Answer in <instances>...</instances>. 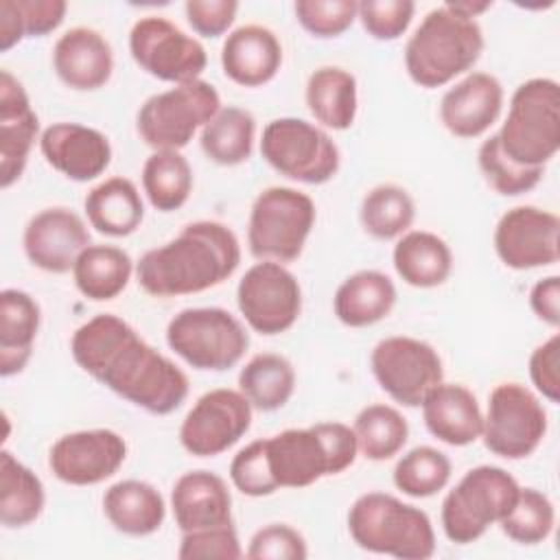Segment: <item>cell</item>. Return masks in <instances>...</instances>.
<instances>
[{
	"label": "cell",
	"mask_w": 560,
	"mask_h": 560,
	"mask_svg": "<svg viewBox=\"0 0 560 560\" xmlns=\"http://www.w3.org/2000/svg\"><path fill=\"white\" fill-rule=\"evenodd\" d=\"M282 66V44L278 35L262 24L234 28L221 46L223 74L243 88L269 83Z\"/></svg>",
	"instance_id": "25"
},
{
	"label": "cell",
	"mask_w": 560,
	"mask_h": 560,
	"mask_svg": "<svg viewBox=\"0 0 560 560\" xmlns=\"http://www.w3.org/2000/svg\"><path fill=\"white\" fill-rule=\"evenodd\" d=\"M70 352L85 374L153 416L173 413L188 396L186 372L114 313H98L81 324Z\"/></svg>",
	"instance_id": "1"
},
{
	"label": "cell",
	"mask_w": 560,
	"mask_h": 560,
	"mask_svg": "<svg viewBox=\"0 0 560 560\" xmlns=\"http://www.w3.org/2000/svg\"><path fill=\"white\" fill-rule=\"evenodd\" d=\"M503 153L521 166H538L556 158L560 149V85L549 77L523 81L497 131Z\"/></svg>",
	"instance_id": "6"
},
{
	"label": "cell",
	"mask_w": 560,
	"mask_h": 560,
	"mask_svg": "<svg viewBox=\"0 0 560 560\" xmlns=\"http://www.w3.org/2000/svg\"><path fill=\"white\" fill-rule=\"evenodd\" d=\"M529 378L536 392L549 402H560V335L534 348L529 354Z\"/></svg>",
	"instance_id": "48"
},
{
	"label": "cell",
	"mask_w": 560,
	"mask_h": 560,
	"mask_svg": "<svg viewBox=\"0 0 560 560\" xmlns=\"http://www.w3.org/2000/svg\"><path fill=\"white\" fill-rule=\"evenodd\" d=\"M260 153L280 175L315 186L330 182L341 164L335 140L319 125L293 116L276 118L265 125Z\"/></svg>",
	"instance_id": "11"
},
{
	"label": "cell",
	"mask_w": 560,
	"mask_h": 560,
	"mask_svg": "<svg viewBox=\"0 0 560 560\" xmlns=\"http://www.w3.org/2000/svg\"><path fill=\"white\" fill-rule=\"evenodd\" d=\"M190 28L201 37H221L236 18V0H188L184 4Z\"/></svg>",
	"instance_id": "50"
},
{
	"label": "cell",
	"mask_w": 560,
	"mask_h": 560,
	"mask_svg": "<svg viewBox=\"0 0 560 560\" xmlns=\"http://www.w3.org/2000/svg\"><path fill=\"white\" fill-rule=\"evenodd\" d=\"M354 0H298L293 4L295 20L313 37L330 39L343 35L357 20Z\"/></svg>",
	"instance_id": "44"
},
{
	"label": "cell",
	"mask_w": 560,
	"mask_h": 560,
	"mask_svg": "<svg viewBox=\"0 0 560 560\" xmlns=\"http://www.w3.org/2000/svg\"><path fill=\"white\" fill-rule=\"evenodd\" d=\"M103 514L116 532L142 538L162 527L166 518V503L160 490L149 481L122 479L105 490Z\"/></svg>",
	"instance_id": "27"
},
{
	"label": "cell",
	"mask_w": 560,
	"mask_h": 560,
	"mask_svg": "<svg viewBox=\"0 0 560 560\" xmlns=\"http://www.w3.org/2000/svg\"><path fill=\"white\" fill-rule=\"evenodd\" d=\"M129 52L140 70L173 85L201 79L208 66L203 44L160 15H144L133 22Z\"/></svg>",
	"instance_id": "14"
},
{
	"label": "cell",
	"mask_w": 560,
	"mask_h": 560,
	"mask_svg": "<svg viewBox=\"0 0 560 560\" xmlns=\"http://www.w3.org/2000/svg\"><path fill=\"white\" fill-rule=\"evenodd\" d=\"M518 481L501 466L470 468L442 501L444 536L455 545L479 540L488 527L499 525L518 499Z\"/></svg>",
	"instance_id": "7"
},
{
	"label": "cell",
	"mask_w": 560,
	"mask_h": 560,
	"mask_svg": "<svg viewBox=\"0 0 560 560\" xmlns=\"http://www.w3.org/2000/svg\"><path fill=\"white\" fill-rule=\"evenodd\" d=\"M90 245L85 221L70 208L52 206L33 214L22 234L28 262L46 273L72 271L79 254Z\"/></svg>",
	"instance_id": "19"
},
{
	"label": "cell",
	"mask_w": 560,
	"mask_h": 560,
	"mask_svg": "<svg viewBox=\"0 0 560 560\" xmlns=\"http://www.w3.org/2000/svg\"><path fill=\"white\" fill-rule=\"evenodd\" d=\"M63 0H0V50L9 52L24 37H44L66 18Z\"/></svg>",
	"instance_id": "40"
},
{
	"label": "cell",
	"mask_w": 560,
	"mask_h": 560,
	"mask_svg": "<svg viewBox=\"0 0 560 560\" xmlns=\"http://www.w3.org/2000/svg\"><path fill=\"white\" fill-rule=\"evenodd\" d=\"M427 431L448 446H468L481 438L483 411L462 383H438L420 402Z\"/></svg>",
	"instance_id": "26"
},
{
	"label": "cell",
	"mask_w": 560,
	"mask_h": 560,
	"mask_svg": "<svg viewBox=\"0 0 560 560\" xmlns=\"http://www.w3.org/2000/svg\"><path fill=\"white\" fill-rule=\"evenodd\" d=\"M394 280L378 269H361L348 276L335 291V317L348 328H365L385 319L396 304Z\"/></svg>",
	"instance_id": "28"
},
{
	"label": "cell",
	"mask_w": 560,
	"mask_h": 560,
	"mask_svg": "<svg viewBox=\"0 0 560 560\" xmlns=\"http://www.w3.org/2000/svg\"><path fill=\"white\" fill-rule=\"evenodd\" d=\"M133 273L136 265L131 256L116 245H88L72 267L74 287L92 302L118 298Z\"/></svg>",
	"instance_id": "33"
},
{
	"label": "cell",
	"mask_w": 560,
	"mask_h": 560,
	"mask_svg": "<svg viewBox=\"0 0 560 560\" xmlns=\"http://www.w3.org/2000/svg\"><path fill=\"white\" fill-rule=\"evenodd\" d=\"M171 510L182 534L234 525L232 494L225 479L201 468L184 472L173 483Z\"/></svg>",
	"instance_id": "24"
},
{
	"label": "cell",
	"mask_w": 560,
	"mask_h": 560,
	"mask_svg": "<svg viewBox=\"0 0 560 560\" xmlns=\"http://www.w3.org/2000/svg\"><path fill=\"white\" fill-rule=\"evenodd\" d=\"M236 304L252 330L271 337L287 332L298 322L302 289L282 262L260 260L238 280Z\"/></svg>",
	"instance_id": "15"
},
{
	"label": "cell",
	"mask_w": 560,
	"mask_h": 560,
	"mask_svg": "<svg viewBox=\"0 0 560 560\" xmlns=\"http://www.w3.org/2000/svg\"><path fill=\"white\" fill-rule=\"evenodd\" d=\"M166 343L195 370L225 372L245 357L249 332L225 308L195 306L179 311L168 322Z\"/></svg>",
	"instance_id": "10"
},
{
	"label": "cell",
	"mask_w": 560,
	"mask_h": 560,
	"mask_svg": "<svg viewBox=\"0 0 560 560\" xmlns=\"http://www.w3.org/2000/svg\"><path fill=\"white\" fill-rule=\"evenodd\" d=\"M547 433V411L540 398L521 383H501L488 396L481 440L503 459H525Z\"/></svg>",
	"instance_id": "12"
},
{
	"label": "cell",
	"mask_w": 560,
	"mask_h": 560,
	"mask_svg": "<svg viewBox=\"0 0 560 560\" xmlns=\"http://www.w3.org/2000/svg\"><path fill=\"white\" fill-rule=\"evenodd\" d=\"M416 4L411 0H363L357 4V18L363 31L378 42L398 39L411 24Z\"/></svg>",
	"instance_id": "45"
},
{
	"label": "cell",
	"mask_w": 560,
	"mask_h": 560,
	"mask_svg": "<svg viewBox=\"0 0 560 560\" xmlns=\"http://www.w3.org/2000/svg\"><path fill=\"white\" fill-rule=\"evenodd\" d=\"M252 402L241 389L217 387L201 394L179 424V444L192 457H217L252 427Z\"/></svg>",
	"instance_id": "16"
},
{
	"label": "cell",
	"mask_w": 560,
	"mask_h": 560,
	"mask_svg": "<svg viewBox=\"0 0 560 560\" xmlns=\"http://www.w3.org/2000/svg\"><path fill=\"white\" fill-rule=\"evenodd\" d=\"M142 190L155 210H179L192 192L188 160L179 151H153L142 164Z\"/></svg>",
	"instance_id": "37"
},
{
	"label": "cell",
	"mask_w": 560,
	"mask_h": 560,
	"mask_svg": "<svg viewBox=\"0 0 560 560\" xmlns=\"http://www.w3.org/2000/svg\"><path fill=\"white\" fill-rule=\"evenodd\" d=\"M499 260L516 271L556 265L560 258V219L538 206H514L501 214L492 234Z\"/></svg>",
	"instance_id": "17"
},
{
	"label": "cell",
	"mask_w": 560,
	"mask_h": 560,
	"mask_svg": "<svg viewBox=\"0 0 560 560\" xmlns=\"http://www.w3.org/2000/svg\"><path fill=\"white\" fill-rule=\"evenodd\" d=\"M451 472L453 466L446 453L433 446H416L396 462L392 481L402 494L411 499H427L446 488Z\"/></svg>",
	"instance_id": "41"
},
{
	"label": "cell",
	"mask_w": 560,
	"mask_h": 560,
	"mask_svg": "<svg viewBox=\"0 0 560 560\" xmlns=\"http://www.w3.org/2000/svg\"><path fill=\"white\" fill-rule=\"evenodd\" d=\"M256 118L249 109L225 105L201 129L199 144L206 158L219 166H238L252 158Z\"/></svg>",
	"instance_id": "35"
},
{
	"label": "cell",
	"mask_w": 560,
	"mask_h": 560,
	"mask_svg": "<svg viewBox=\"0 0 560 560\" xmlns=\"http://www.w3.org/2000/svg\"><path fill=\"white\" fill-rule=\"evenodd\" d=\"M483 44L479 22L444 2L431 9L407 39L405 70L424 90L442 88L479 61Z\"/></svg>",
	"instance_id": "4"
},
{
	"label": "cell",
	"mask_w": 560,
	"mask_h": 560,
	"mask_svg": "<svg viewBox=\"0 0 560 560\" xmlns=\"http://www.w3.org/2000/svg\"><path fill=\"white\" fill-rule=\"evenodd\" d=\"M503 85L490 72H468L440 101V122L455 138H479L501 116Z\"/></svg>",
	"instance_id": "21"
},
{
	"label": "cell",
	"mask_w": 560,
	"mask_h": 560,
	"mask_svg": "<svg viewBox=\"0 0 560 560\" xmlns=\"http://www.w3.org/2000/svg\"><path fill=\"white\" fill-rule=\"evenodd\" d=\"M230 479L238 492L245 497H269L273 488L267 479L258 440L243 446L230 462Z\"/></svg>",
	"instance_id": "49"
},
{
	"label": "cell",
	"mask_w": 560,
	"mask_h": 560,
	"mask_svg": "<svg viewBox=\"0 0 560 560\" xmlns=\"http://www.w3.org/2000/svg\"><path fill=\"white\" fill-rule=\"evenodd\" d=\"M529 306L534 315L549 324L551 328L560 326V278L547 276L538 280L529 291Z\"/></svg>",
	"instance_id": "51"
},
{
	"label": "cell",
	"mask_w": 560,
	"mask_h": 560,
	"mask_svg": "<svg viewBox=\"0 0 560 560\" xmlns=\"http://www.w3.org/2000/svg\"><path fill=\"white\" fill-rule=\"evenodd\" d=\"M243 556H245V551L241 547L234 525L186 532V534H182V542L177 549L179 560H199V558L238 560Z\"/></svg>",
	"instance_id": "47"
},
{
	"label": "cell",
	"mask_w": 560,
	"mask_h": 560,
	"mask_svg": "<svg viewBox=\"0 0 560 560\" xmlns=\"http://www.w3.org/2000/svg\"><path fill=\"white\" fill-rule=\"evenodd\" d=\"M127 442L112 429H81L61 435L48 453V468L68 486H96L118 472Z\"/></svg>",
	"instance_id": "18"
},
{
	"label": "cell",
	"mask_w": 560,
	"mask_h": 560,
	"mask_svg": "<svg viewBox=\"0 0 560 560\" xmlns=\"http://www.w3.org/2000/svg\"><path fill=\"white\" fill-rule=\"evenodd\" d=\"M238 389L258 411L282 409L295 392V370L282 354L258 352L241 368Z\"/></svg>",
	"instance_id": "36"
},
{
	"label": "cell",
	"mask_w": 560,
	"mask_h": 560,
	"mask_svg": "<svg viewBox=\"0 0 560 560\" xmlns=\"http://www.w3.org/2000/svg\"><path fill=\"white\" fill-rule=\"evenodd\" d=\"M90 225L112 238L133 234L144 219V203L129 177H107L96 184L83 201Z\"/></svg>",
	"instance_id": "31"
},
{
	"label": "cell",
	"mask_w": 560,
	"mask_h": 560,
	"mask_svg": "<svg viewBox=\"0 0 560 560\" xmlns=\"http://www.w3.org/2000/svg\"><path fill=\"white\" fill-rule=\"evenodd\" d=\"M46 505L42 479L11 451L0 453V523L20 529L35 523Z\"/></svg>",
	"instance_id": "34"
},
{
	"label": "cell",
	"mask_w": 560,
	"mask_h": 560,
	"mask_svg": "<svg viewBox=\"0 0 560 560\" xmlns=\"http://www.w3.org/2000/svg\"><path fill=\"white\" fill-rule=\"evenodd\" d=\"M348 532L357 547L398 560H427L435 553L429 514L387 492H365L348 510Z\"/></svg>",
	"instance_id": "5"
},
{
	"label": "cell",
	"mask_w": 560,
	"mask_h": 560,
	"mask_svg": "<svg viewBox=\"0 0 560 560\" xmlns=\"http://www.w3.org/2000/svg\"><path fill=\"white\" fill-rule=\"evenodd\" d=\"M315 201L291 186L258 192L247 221V247L258 260L291 262L300 258L315 225Z\"/></svg>",
	"instance_id": "8"
},
{
	"label": "cell",
	"mask_w": 560,
	"mask_h": 560,
	"mask_svg": "<svg viewBox=\"0 0 560 560\" xmlns=\"http://www.w3.org/2000/svg\"><path fill=\"white\" fill-rule=\"evenodd\" d=\"M556 525L551 499L536 488H521L514 508L501 518V532L518 545H538L547 540Z\"/></svg>",
	"instance_id": "42"
},
{
	"label": "cell",
	"mask_w": 560,
	"mask_h": 560,
	"mask_svg": "<svg viewBox=\"0 0 560 560\" xmlns=\"http://www.w3.org/2000/svg\"><path fill=\"white\" fill-rule=\"evenodd\" d=\"M219 109L221 96L217 88L195 79L149 96L136 114V129L153 151H179Z\"/></svg>",
	"instance_id": "9"
},
{
	"label": "cell",
	"mask_w": 560,
	"mask_h": 560,
	"mask_svg": "<svg viewBox=\"0 0 560 560\" xmlns=\"http://www.w3.org/2000/svg\"><path fill=\"white\" fill-rule=\"evenodd\" d=\"M370 368L381 389L402 407H420L429 389L444 381L438 350L407 335L381 339L372 348Z\"/></svg>",
	"instance_id": "13"
},
{
	"label": "cell",
	"mask_w": 560,
	"mask_h": 560,
	"mask_svg": "<svg viewBox=\"0 0 560 560\" xmlns=\"http://www.w3.org/2000/svg\"><path fill=\"white\" fill-rule=\"evenodd\" d=\"M52 70L70 90H98L114 72L112 46L94 28H68L52 46Z\"/></svg>",
	"instance_id": "23"
},
{
	"label": "cell",
	"mask_w": 560,
	"mask_h": 560,
	"mask_svg": "<svg viewBox=\"0 0 560 560\" xmlns=\"http://www.w3.org/2000/svg\"><path fill=\"white\" fill-rule=\"evenodd\" d=\"M453 11H457V13H462V15H466V18H477V15H481L483 11H488L490 7H492V2H470V0H457V2H446Z\"/></svg>",
	"instance_id": "52"
},
{
	"label": "cell",
	"mask_w": 560,
	"mask_h": 560,
	"mask_svg": "<svg viewBox=\"0 0 560 560\" xmlns=\"http://www.w3.org/2000/svg\"><path fill=\"white\" fill-rule=\"evenodd\" d=\"M392 262L405 284L433 289L448 280L453 271V252L442 236L429 230H409L398 236Z\"/></svg>",
	"instance_id": "30"
},
{
	"label": "cell",
	"mask_w": 560,
	"mask_h": 560,
	"mask_svg": "<svg viewBox=\"0 0 560 560\" xmlns=\"http://www.w3.org/2000/svg\"><path fill=\"white\" fill-rule=\"evenodd\" d=\"M352 431L359 453L370 462L392 459L409 440L407 418L385 402L363 407L354 418Z\"/></svg>",
	"instance_id": "38"
},
{
	"label": "cell",
	"mask_w": 560,
	"mask_h": 560,
	"mask_svg": "<svg viewBox=\"0 0 560 560\" xmlns=\"http://www.w3.org/2000/svg\"><path fill=\"white\" fill-rule=\"evenodd\" d=\"M241 265V243L219 221H192L136 262L140 289L153 298L192 295L225 282Z\"/></svg>",
	"instance_id": "2"
},
{
	"label": "cell",
	"mask_w": 560,
	"mask_h": 560,
	"mask_svg": "<svg viewBox=\"0 0 560 560\" xmlns=\"http://www.w3.org/2000/svg\"><path fill=\"white\" fill-rule=\"evenodd\" d=\"M477 164L488 186L503 197H518L529 192L538 186V182L545 175V168L521 166L514 160H510L503 153L497 133L481 142L477 151Z\"/></svg>",
	"instance_id": "43"
},
{
	"label": "cell",
	"mask_w": 560,
	"mask_h": 560,
	"mask_svg": "<svg viewBox=\"0 0 560 560\" xmlns=\"http://www.w3.org/2000/svg\"><path fill=\"white\" fill-rule=\"evenodd\" d=\"M44 160L72 182H92L112 162L109 138L81 122H55L39 136Z\"/></svg>",
	"instance_id": "20"
},
{
	"label": "cell",
	"mask_w": 560,
	"mask_h": 560,
	"mask_svg": "<svg viewBox=\"0 0 560 560\" xmlns=\"http://www.w3.org/2000/svg\"><path fill=\"white\" fill-rule=\"evenodd\" d=\"M304 98L311 116L326 129L346 131L357 118V79L346 68L322 66L313 70L306 81Z\"/></svg>",
	"instance_id": "32"
},
{
	"label": "cell",
	"mask_w": 560,
	"mask_h": 560,
	"mask_svg": "<svg viewBox=\"0 0 560 560\" xmlns=\"http://www.w3.org/2000/svg\"><path fill=\"white\" fill-rule=\"evenodd\" d=\"M416 219L411 195L396 184H378L370 188L359 208L361 228L378 241H392L409 232Z\"/></svg>",
	"instance_id": "39"
},
{
	"label": "cell",
	"mask_w": 560,
	"mask_h": 560,
	"mask_svg": "<svg viewBox=\"0 0 560 560\" xmlns=\"http://www.w3.org/2000/svg\"><path fill=\"white\" fill-rule=\"evenodd\" d=\"M37 133L39 118L24 85L9 70H0V188L22 177Z\"/></svg>",
	"instance_id": "22"
},
{
	"label": "cell",
	"mask_w": 560,
	"mask_h": 560,
	"mask_svg": "<svg viewBox=\"0 0 560 560\" xmlns=\"http://www.w3.org/2000/svg\"><path fill=\"white\" fill-rule=\"evenodd\" d=\"M245 556L249 560H304L308 558V547L295 527L271 523L249 538Z\"/></svg>",
	"instance_id": "46"
},
{
	"label": "cell",
	"mask_w": 560,
	"mask_h": 560,
	"mask_svg": "<svg viewBox=\"0 0 560 560\" xmlns=\"http://www.w3.org/2000/svg\"><path fill=\"white\" fill-rule=\"evenodd\" d=\"M262 466L271 488H306L322 477L348 470L357 455L352 427L343 422H315L302 429H284L258 440Z\"/></svg>",
	"instance_id": "3"
},
{
	"label": "cell",
	"mask_w": 560,
	"mask_h": 560,
	"mask_svg": "<svg viewBox=\"0 0 560 560\" xmlns=\"http://www.w3.org/2000/svg\"><path fill=\"white\" fill-rule=\"evenodd\" d=\"M42 324L37 300L22 289L0 291V374H20L33 354Z\"/></svg>",
	"instance_id": "29"
}]
</instances>
